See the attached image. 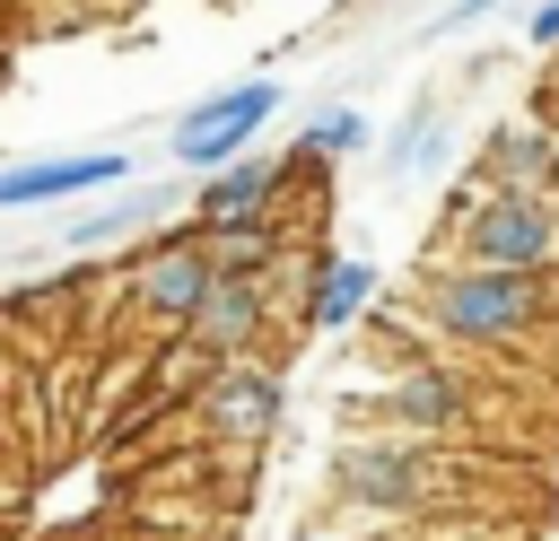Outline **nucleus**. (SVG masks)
I'll return each mask as SVG.
<instances>
[{"instance_id": "nucleus-1", "label": "nucleus", "mask_w": 559, "mask_h": 541, "mask_svg": "<svg viewBox=\"0 0 559 541\" xmlns=\"http://www.w3.org/2000/svg\"><path fill=\"white\" fill-rule=\"evenodd\" d=\"M419 323H428L445 349H524V340H542V332L559 323V279L445 262V270H428V288H419Z\"/></svg>"}, {"instance_id": "nucleus-2", "label": "nucleus", "mask_w": 559, "mask_h": 541, "mask_svg": "<svg viewBox=\"0 0 559 541\" xmlns=\"http://www.w3.org/2000/svg\"><path fill=\"white\" fill-rule=\"evenodd\" d=\"M210 279H218V244H210L201 227H175V236H148L140 253H122V270H114V305H122L131 332H148V340H183L192 314H201V297H210Z\"/></svg>"}, {"instance_id": "nucleus-3", "label": "nucleus", "mask_w": 559, "mask_h": 541, "mask_svg": "<svg viewBox=\"0 0 559 541\" xmlns=\"http://www.w3.org/2000/svg\"><path fill=\"white\" fill-rule=\"evenodd\" d=\"M480 183V175H472ZM454 262L472 270H542L559 279V201L550 192H498L480 183L454 218Z\"/></svg>"}, {"instance_id": "nucleus-4", "label": "nucleus", "mask_w": 559, "mask_h": 541, "mask_svg": "<svg viewBox=\"0 0 559 541\" xmlns=\"http://www.w3.org/2000/svg\"><path fill=\"white\" fill-rule=\"evenodd\" d=\"M280 410H288V393H280V366L271 358H218L192 384V401H183V419H192V436L210 454H253L280 428Z\"/></svg>"}, {"instance_id": "nucleus-5", "label": "nucleus", "mask_w": 559, "mask_h": 541, "mask_svg": "<svg viewBox=\"0 0 559 541\" xmlns=\"http://www.w3.org/2000/svg\"><path fill=\"white\" fill-rule=\"evenodd\" d=\"M280 105H288V96H280V79H271V70H253V79H236V87L201 96V105L166 131V157H175V166H192V175H218L227 157H245V148H253V131H262Z\"/></svg>"}, {"instance_id": "nucleus-6", "label": "nucleus", "mask_w": 559, "mask_h": 541, "mask_svg": "<svg viewBox=\"0 0 559 541\" xmlns=\"http://www.w3.org/2000/svg\"><path fill=\"white\" fill-rule=\"evenodd\" d=\"M288 201H297V183H288V157H262V148H245V157H227L218 175H201V183H192V227H201V236H245V227L280 218Z\"/></svg>"}, {"instance_id": "nucleus-7", "label": "nucleus", "mask_w": 559, "mask_h": 541, "mask_svg": "<svg viewBox=\"0 0 559 541\" xmlns=\"http://www.w3.org/2000/svg\"><path fill=\"white\" fill-rule=\"evenodd\" d=\"M332 497L341 506H376V515H411L437 497V471L419 445L402 436H367V445H341L332 454Z\"/></svg>"}, {"instance_id": "nucleus-8", "label": "nucleus", "mask_w": 559, "mask_h": 541, "mask_svg": "<svg viewBox=\"0 0 559 541\" xmlns=\"http://www.w3.org/2000/svg\"><path fill=\"white\" fill-rule=\"evenodd\" d=\"M271 323H280V279L218 270L210 297H201V314H192V332H183V349H201V358H262Z\"/></svg>"}, {"instance_id": "nucleus-9", "label": "nucleus", "mask_w": 559, "mask_h": 541, "mask_svg": "<svg viewBox=\"0 0 559 541\" xmlns=\"http://www.w3.org/2000/svg\"><path fill=\"white\" fill-rule=\"evenodd\" d=\"M376 288H384V270H376V262L314 244V253L297 262V323H306V332H349V323H367Z\"/></svg>"}, {"instance_id": "nucleus-10", "label": "nucleus", "mask_w": 559, "mask_h": 541, "mask_svg": "<svg viewBox=\"0 0 559 541\" xmlns=\"http://www.w3.org/2000/svg\"><path fill=\"white\" fill-rule=\"evenodd\" d=\"M105 183H131V148H70V157H26V166H0V209L79 201V192H105Z\"/></svg>"}, {"instance_id": "nucleus-11", "label": "nucleus", "mask_w": 559, "mask_h": 541, "mask_svg": "<svg viewBox=\"0 0 559 541\" xmlns=\"http://www.w3.org/2000/svg\"><path fill=\"white\" fill-rule=\"evenodd\" d=\"M384 419L393 428H463V384L454 375H393L384 384Z\"/></svg>"}, {"instance_id": "nucleus-12", "label": "nucleus", "mask_w": 559, "mask_h": 541, "mask_svg": "<svg viewBox=\"0 0 559 541\" xmlns=\"http://www.w3.org/2000/svg\"><path fill=\"white\" fill-rule=\"evenodd\" d=\"M358 148H367V113L358 105H323V113L297 122V157H314V166H341Z\"/></svg>"}, {"instance_id": "nucleus-13", "label": "nucleus", "mask_w": 559, "mask_h": 541, "mask_svg": "<svg viewBox=\"0 0 559 541\" xmlns=\"http://www.w3.org/2000/svg\"><path fill=\"white\" fill-rule=\"evenodd\" d=\"M148 218H157V192H122V201L70 218V244H114V236H131V227H148Z\"/></svg>"}, {"instance_id": "nucleus-14", "label": "nucleus", "mask_w": 559, "mask_h": 541, "mask_svg": "<svg viewBox=\"0 0 559 541\" xmlns=\"http://www.w3.org/2000/svg\"><path fill=\"white\" fill-rule=\"evenodd\" d=\"M524 44H533V52H559V0H542V9L524 17Z\"/></svg>"}, {"instance_id": "nucleus-15", "label": "nucleus", "mask_w": 559, "mask_h": 541, "mask_svg": "<svg viewBox=\"0 0 559 541\" xmlns=\"http://www.w3.org/2000/svg\"><path fill=\"white\" fill-rule=\"evenodd\" d=\"M489 9H507V0H454V9H445V17H437V26H445V35H472V26H480V17H489Z\"/></svg>"}, {"instance_id": "nucleus-16", "label": "nucleus", "mask_w": 559, "mask_h": 541, "mask_svg": "<svg viewBox=\"0 0 559 541\" xmlns=\"http://www.w3.org/2000/svg\"><path fill=\"white\" fill-rule=\"evenodd\" d=\"M131 541H157V532H131Z\"/></svg>"}, {"instance_id": "nucleus-17", "label": "nucleus", "mask_w": 559, "mask_h": 541, "mask_svg": "<svg viewBox=\"0 0 559 541\" xmlns=\"http://www.w3.org/2000/svg\"><path fill=\"white\" fill-rule=\"evenodd\" d=\"M411 9H419V0H411Z\"/></svg>"}]
</instances>
